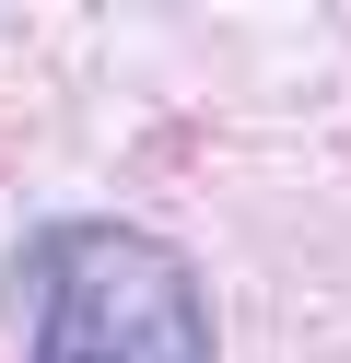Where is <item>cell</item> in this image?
<instances>
[{
  "label": "cell",
  "mask_w": 351,
  "mask_h": 363,
  "mask_svg": "<svg viewBox=\"0 0 351 363\" xmlns=\"http://www.w3.org/2000/svg\"><path fill=\"white\" fill-rule=\"evenodd\" d=\"M23 363H211V293L140 223H47L23 246Z\"/></svg>",
  "instance_id": "cell-1"
}]
</instances>
